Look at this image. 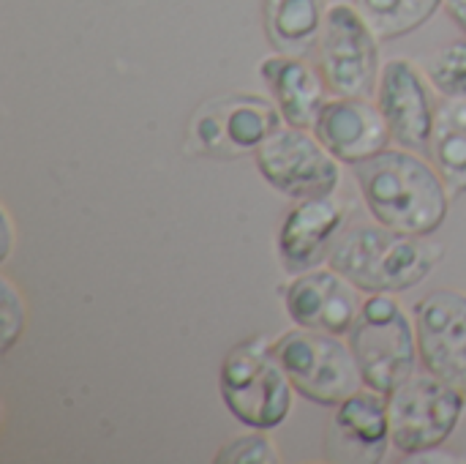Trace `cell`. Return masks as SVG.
<instances>
[{"instance_id":"9a60e30c","label":"cell","mask_w":466,"mask_h":464,"mask_svg":"<svg viewBox=\"0 0 466 464\" xmlns=\"http://www.w3.org/2000/svg\"><path fill=\"white\" fill-rule=\"evenodd\" d=\"M344 216L347 211L333 194L298 200L279 230V254L284 268L306 273L330 260Z\"/></svg>"},{"instance_id":"3957f363","label":"cell","mask_w":466,"mask_h":464,"mask_svg":"<svg viewBox=\"0 0 466 464\" xmlns=\"http://www.w3.org/2000/svg\"><path fill=\"white\" fill-rule=\"evenodd\" d=\"M218 391L240 424L270 432L289 418L295 388L281 366L276 342L254 336L227 353L218 372Z\"/></svg>"},{"instance_id":"d6986e66","label":"cell","mask_w":466,"mask_h":464,"mask_svg":"<svg viewBox=\"0 0 466 464\" xmlns=\"http://www.w3.org/2000/svg\"><path fill=\"white\" fill-rule=\"evenodd\" d=\"M380 41L401 38L423 27L442 0H358L355 3Z\"/></svg>"},{"instance_id":"603a6c76","label":"cell","mask_w":466,"mask_h":464,"mask_svg":"<svg viewBox=\"0 0 466 464\" xmlns=\"http://www.w3.org/2000/svg\"><path fill=\"white\" fill-rule=\"evenodd\" d=\"M442 8L448 11L451 22L459 25V30L466 36V0H442Z\"/></svg>"},{"instance_id":"e0dca14e","label":"cell","mask_w":466,"mask_h":464,"mask_svg":"<svg viewBox=\"0 0 466 464\" xmlns=\"http://www.w3.org/2000/svg\"><path fill=\"white\" fill-rule=\"evenodd\" d=\"M328 5L325 0H262L268 41L276 52L306 57L319 46Z\"/></svg>"},{"instance_id":"5bb4252c","label":"cell","mask_w":466,"mask_h":464,"mask_svg":"<svg viewBox=\"0 0 466 464\" xmlns=\"http://www.w3.org/2000/svg\"><path fill=\"white\" fill-rule=\"evenodd\" d=\"M390 413L388 397L374 388H358L336 405L328 451L339 462L377 464L390 449Z\"/></svg>"},{"instance_id":"ffe728a7","label":"cell","mask_w":466,"mask_h":464,"mask_svg":"<svg viewBox=\"0 0 466 464\" xmlns=\"http://www.w3.org/2000/svg\"><path fill=\"white\" fill-rule=\"evenodd\" d=\"M426 79L445 98H466V41L445 44L423 63Z\"/></svg>"},{"instance_id":"8992f818","label":"cell","mask_w":466,"mask_h":464,"mask_svg":"<svg viewBox=\"0 0 466 464\" xmlns=\"http://www.w3.org/2000/svg\"><path fill=\"white\" fill-rule=\"evenodd\" d=\"M464 407L466 397L459 388L431 372H415L393 394H388L393 449L404 457L440 449L459 427Z\"/></svg>"},{"instance_id":"7c38bea8","label":"cell","mask_w":466,"mask_h":464,"mask_svg":"<svg viewBox=\"0 0 466 464\" xmlns=\"http://www.w3.org/2000/svg\"><path fill=\"white\" fill-rule=\"evenodd\" d=\"M377 104L390 126L393 139L407 150H426L434 129V104L420 68L407 57L382 66L377 82Z\"/></svg>"},{"instance_id":"8fae6325","label":"cell","mask_w":466,"mask_h":464,"mask_svg":"<svg viewBox=\"0 0 466 464\" xmlns=\"http://www.w3.org/2000/svg\"><path fill=\"white\" fill-rule=\"evenodd\" d=\"M311 131L339 161L352 167L388 150L393 139L380 104L358 96H336L325 101Z\"/></svg>"},{"instance_id":"7a4b0ae2","label":"cell","mask_w":466,"mask_h":464,"mask_svg":"<svg viewBox=\"0 0 466 464\" xmlns=\"http://www.w3.org/2000/svg\"><path fill=\"white\" fill-rule=\"evenodd\" d=\"M442 246L429 235H410L385 224H363L341 235L330 252V268L360 293H407L429 279L442 260Z\"/></svg>"},{"instance_id":"277c9868","label":"cell","mask_w":466,"mask_h":464,"mask_svg":"<svg viewBox=\"0 0 466 464\" xmlns=\"http://www.w3.org/2000/svg\"><path fill=\"white\" fill-rule=\"evenodd\" d=\"M347 336L366 388L388 397L418 372V331L399 301L388 293L363 301Z\"/></svg>"},{"instance_id":"ac0fdd59","label":"cell","mask_w":466,"mask_h":464,"mask_svg":"<svg viewBox=\"0 0 466 464\" xmlns=\"http://www.w3.org/2000/svg\"><path fill=\"white\" fill-rule=\"evenodd\" d=\"M426 153L453 194L466 191V98H445L437 107Z\"/></svg>"},{"instance_id":"ba28073f","label":"cell","mask_w":466,"mask_h":464,"mask_svg":"<svg viewBox=\"0 0 466 464\" xmlns=\"http://www.w3.org/2000/svg\"><path fill=\"white\" fill-rule=\"evenodd\" d=\"M259 175L289 200H311L336 194L341 172L339 159L309 129L281 126L257 150Z\"/></svg>"},{"instance_id":"2e32d148","label":"cell","mask_w":466,"mask_h":464,"mask_svg":"<svg viewBox=\"0 0 466 464\" xmlns=\"http://www.w3.org/2000/svg\"><path fill=\"white\" fill-rule=\"evenodd\" d=\"M259 74L287 126L311 129L328 101V82L319 68L303 57L276 52L259 63Z\"/></svg>"},{"instance_id":"30bf717a","label":"cell","mask_w":466,"mask_h":464,"mask_svg":"<svg viewBox=\"0 0 466 464\" xmlns=\"http://www.w3.org/2000/svg\"><path fill=\"white\" fill-rule=\"evenodd\" d=\"M281 112L259 96H227L208 101L194 115V137L205 153L240 156L254 153L273 131H279Z\"/></svg>"},{"instance_id":"52a82bcc","label":"cell","mask_w":466,"mask_h":464,"mask_svg":"<svg viewBox=\"0 0 466 464\" xmlns=\"http://www.w3.org/2000/svg\"><path fill=\"white\" fill-rule=\"evenodd\" d=\"M319 71L336 96L369 98L380 82V38L358 5L330 3L319 36Z\"/></svg>"},{"instance_id":"6da1fadb","label":"cell","mask_w":466,"mask_h":464,"mask_svg":"<svg viewBox=\"0 0 466 464\" xmlns=\"http://www.w3.org/2000/svg\"><path fill=\"white\" fill-rule=\"evenodd\" d=\"M355 180L369 213L390 230L431 235L448 216V186L415 150L388 148L355 164Z\"/></svg>"},{"instance_id":"4fadbf2b","label":"cell","mask_w":466,"mask_h":464,"mask_svg":"<svg viewBox=\"0 0 466 464\" xmlns=\"http://www.w3.org/2000/svg\"><path fill=\"white\" fill-rule=\"evenodd\" d=\"M358 287L339 271H306L284 293L287 314L295 325L347 336L360 314Z\"/></svg>"},{"instance_id":"5b68a950","label":"cell","mask_w":466,"mask_h":464,"mask_svg":"<svg viewBox=\"0 0 466 464\" xmlns=\"http://www.w3.org/2000/svg\"><path fill=\"white\" fill-rule=\"evenodd\" d=\"M276 353L292 388L319 407H336L363 386L350 342L336 334L298 325L276 339Z\"/></svg>"},{"instance_id":"44dd1931","label":"cell","mask_w":466,"mask_h":464,"mask_svg":"<svg viewBox=\"0 0 466 464\" xmlns=\"http://www.w3.org/2000/svg\"><path fill=\"white\" fill-rule=\"evenodd\" d=\"M216 462L218 464H276L279 459V451H276V443L265 435V432H257V435H246V438H238L232 443H227L218 454H216Z\"/></svg>"},{"instance_id":"7402d4cb","label":"cell","mask_w":466,"mask_h":464,"mask_svg":"<svg viewBox=\"0 0 466 464\" xmlns=\"http://www.w3.org/2000/svg\"><path fill=\"white\" fill-rule=\"evenodd\" d=\"M0 317H3V353H8L25 331V301L8 276L0 279Z\"/></svg>"},{"instance_id":"9c48e42d","label":"cell","mask_w":466,"mask_h":464,"mask_svg":"<svg viewBox=\"0 0 466 464\" xmlns=\"http://www.w3.org/2000/svg\"><path fill=\"white\" fill-rule=\"evenodd\" d=\"M418 353L426 372L466 397V295L437 290L415 306Z\"/></svg>"}]
</instances>
